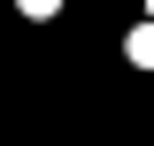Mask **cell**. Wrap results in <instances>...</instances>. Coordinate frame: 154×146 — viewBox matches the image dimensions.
<instances>
[{
  "label": "cell",
  "mask_w": 154,
  "mask_h": 146,
  "mask_svg": "<svg viewBox=\"0 0 154 146\" xmlns=\"http://www.w3.org/2000/svg\"><path fill=\"white\" fill-rule=\"evenodd\" d=\"M131 62H139V69H154V23H146V31H131Z\"/></svg>",
  "instance_id": "1"
},
{
  "label": "cell",
  "mask_w": 154,
  "mask_h": 146,
  "mask_svg": "<svg viewBox=\"0 0 154 146\" xmlns=\"http://www.w3.org/2000/svg\"><path fill=\"white\" fill-rule=\"evenodd\" d=\"M54 8H62V0H23V16H54Z\"/></svg>",
  "instance_id": "2"
}]
</instances>
